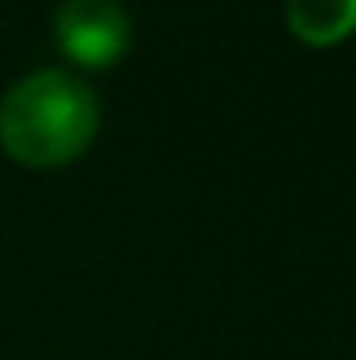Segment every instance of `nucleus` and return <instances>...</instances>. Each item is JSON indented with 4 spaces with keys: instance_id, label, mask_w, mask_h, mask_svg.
I'll list each match as a JSON object with an SVG mask.
<instances>
[{
    "instance_id": "f257e3e1",
    "label": "nucleus",
    "mask_w": 356,
    "mask_h": 360,
    "mask_svg": "<svg viewBox=\"0 0 356 360\" xmlns=\"http://www.w3.org/2000/svg\"><path fill=\"white\" fill-rule=\"evenodd\" d=\"M101 122L96 92L59 68L30 72L0 101V143L30 168H59L84 155Z\"/></svg>"
},
{
    "instance_id": "f03ea898",
    "label": "nucleus",
    "mask_w": 356,
    "mask_h": 360,
    "mask_svg": "<svg viewBox=\"0 0 356 360\" xmlns=\"http://www.w3.org/2000/svg\"><path fill=\"white\" fill-rule=\"evenodd\" d=\"M55 42L80 68H109L130 46V17L117 0H63L55 8Z\"/></svg>"
},
{
    "instance_id": "7ed1b4c3",
    "label": "nucleus",
    "mask_w": 356,
    "mask_h": 360,
    "mask_svg": "<svg viewBox=\"0 0 356 360\" xmlns=\"http://www.w3.org/2000/svg\"><path fill=\"white\" fill-rule=\"evenodd\" d=\"M285 17L306 46H331L356 30V0H285Z\"/></svg>"
}]
</instances>
